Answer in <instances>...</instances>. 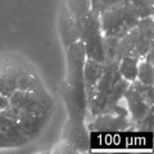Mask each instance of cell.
<instances>
[{
	"label": "cell",
	"mask_w": 154,
	"mask_h": 154,
	"mask_svg": "<svg viewBox=\"0 0 154 154\" xmlns=\"http://www.w3.org/2000/svg\"><path fill=\"white\" fill-rule=\"evenodd\" d=\"M67 51V90L72 95L71 102L77 109L80 102H84L85 84H84V66L86 60L85 48L82 41L79 40L69 45Z\"/></svg>",
	"instance_id": "cell-1"
},
{
	"label": "cell",
	"mask_w": 154,
	"mask_h": 154,
	"mask_svg": "<svg viewBox=\"0 0 154 154\" xmlns=\"http://www.w3.org/2000/svg\"><path fill=\"white\" fill-rule=\"evenodd\" d=\"M99 21L104 36L121 38L137 25L139 18L125 3L100 13Z\"/></svg>",
	"instance_id": "cell-2"
},
{
	"label": "cell",
	"mask_w": 154,
	"mask_h": 154,
	"mask_svg": "<svg viewBox=\"0 0 154 154\" xmlns=\"http://www.w3.org/2000/svg\"><path fill=\"white\" fill-rule=\"evenodd\" d=\"M80 31V40L82 41L85 48V55L89 59H94L100 63H104V46L103 38L104 35L102 32L99 21V14L90 11L82 18V21L79 25Z\"/></svg>",
	"instance_id": "cell-3"
},
{
	"label": "cell",
	"mask_w": 154,
	"mask_h": 154,
	"mask_svg": "<svg viewBox=\"0 0 154 154\" xmlns=\"http://www.w3.org/2000/svg\"><path fill=\"white\" fill-rule=\"evenodd\" d=\"M58 30H59L60 41L64 49L80 40V31L75 18L67 11L64 5L60 7L59 17H58Z\"/></svg>",
	"instance_id": "cell-4"
},
{
	"label": "cell",
	"mask_w": 154,
	"mask_h": 154,
	"mask_svg": "<svg viewBox=\"0 0 154 154\" xmlns=\"http://www.w3.org/2000/svg\"><path fill=\"white\" fill-rule=\"evenodd\" d=\"M104 71H105V63H100V62L86 58L84 66V84H85V93L89 99H93L95 88L99 82L100 77L103 76Z\"/></svg>",
	"instance_id": "cell-5"
},
{
	"label": "cell",
	"mask_w": 154,
	"mask_h": 154,
	"mask_svg": "<svg viewBox=\"0 0 154 154\" xmlns=\"http://www.w3.org/2000/svg\"><path fill=\"white\" fill-rule=\"evenodd\" d=\"M125 96L127 99L130 110L134 116V118L136 119H141L144 116L148 113V108L149 104L143 99V96L137 93L136 90H134L131 86H128V90L125 91Z\"/></svg>",
	"instance_id": "cell-6"
},
{
	"label": "cell",
	"mask_w": 154,
	"mask_h": 154,
	"mask_svg": "<svg viewBox=\"0 0 154 154\" xmlns=\"http://www.w3.org/2000/svg\"><path fill=\"white\" fill-rule=\"evenodd\" d=\"M139 58L132 55H125L119 59L118 63V73L121 75L123 80L127 82H132L137 77V66H139Z\"/></svg>",
	"instance_id": "cell-7"
},
{
	"label": "cell",
	"mask_w": 154,
	"mask_h": 154,
	"mask_svg": "<svg viewBox=\"0 0 154 154\" xmlns=\"http://www.w3.org/2000/svg\"><path fill=\"white\" fill-rule=\"evenodd\" d=\"M63 5L71 13V16L75 18L77 26L80 25L82 18L91 11L90 0H64Z\"/></svg>",
	"instance_id": "cell-8"
},
{
	"label": "cell",
	"mask_w": 154,
	"mask_h": 154,
	"mask_svg": "<svg viewBox=\"0 0 154 154\" xmlns=\"http://www.w3.org/2000/svg\"><path fill=\"white\" fill-rule=\"evenodd\" d=\"M127 5L139 19L153 16V0H127Z\"/></svg>",
	"instance_id": "cell-9"
},
{
	"label": "cell",
	"mask_w": 154,
	"mask_h": 154,
	"mask_svg": "<svg viewBox=\"0 0 154 154\" xmlns=\"http://www.w3.org/2000/svg\"><path fill=\"white\" fill-rule=\"evenodd\" d=\"M136 80L139 82H141L144 85H149L153 86L154 82V69H153V64L148 63V62L140 59L139 60V66H137V77Z\"/></svg>",
	"instance_id": "cell-10"
},
{
	"label": "cell",
	"mask_w": 154,
	"mask_h": 154,
	"mask_svg": "<svg viewBox=\"0 0 154 154\" xmlns=\"http://www.w3.org/2000/svg\"><path fill=\"white\" fill-rule=\"evenodd\" d=\"M37 79L32 75H18L17 79V89L22 91H36L38 93L37 89Z\"/></svg>",
	"instance_id": "cell-11"
},
{
	"label": "cell",
	"mask_w": 154,
	"mask_h": 154,
	"mask_svg": "<svg viewBox=\"0 0 154 154\" xmlns=\"http://www.w3.org/2000/svg\"><path fill=\"white\" fill-rule=\"evenodd\" d=\"M125 3H127V0H90L91 11L96 14H100L104 11H108L110 8H114Z\"/></svg>",
	"instance_id": "cell-12"
},
{
	"label": "cell",
	"mask_w": 154,
	"mask_h": 154,
	"mask_svg": "<svg viewBox=\"0 0 154 154\" xmlns=\"http://www.w3.org/2000/svg\"><path fill=\"white\" fill-rule=\"evenodd\" d=\"M8 107H9V100H8V98L0 94V110L5 109Z\"/></svg>",
	"instance_id": "cell-13"
},
{
	"label": "cell",
	"mask_w": 154,
	"mask_h": 154,
	"mask_svg": "<svg viewBox=\"0 0 154 154\" xmlns=\"http://www.w3.org/2000/svg\"><path fill=\"white\" fill-rule=\"evenodd\" d=\"M4 80H5V73H0V94L4 89Z\"/></svg>",
	"instance_id": "cell-14"
}]
</instances>
